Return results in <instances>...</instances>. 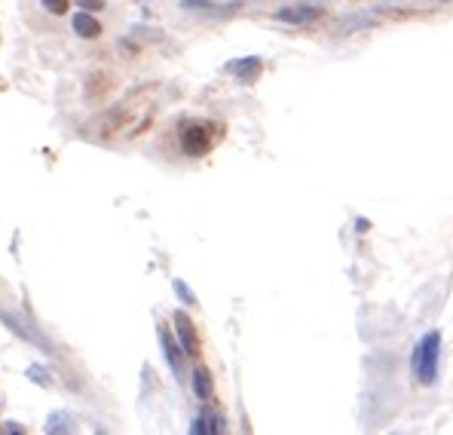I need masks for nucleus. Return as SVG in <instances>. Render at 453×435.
Instances as JSON below:
<instances>
[{
    "mask_svg": "<svg viewBox=\"0 0 453 435\" xmlns=\"http://www.w3.org/2000/svg\"><path fill=\"white\" fill-rule=\"evenodd\" d=\"M74 3L80 6V10H101L104 0H74Z\"/></svg>",
    "mask_w": 453,
    "mask_h": 435,
    "instance_id": "f8f14e48",
    "label": "nucleus"
},
{
    "mask_svg": "<svg viewBox=\"0 0 453 435\" xmlns=\"http://www.w3.org/2000/svg\"><path fill=\"white\" fill-rule=\"evenodd\" d=\"M438 353H441V334L432 331L413 349V374H417L419 384H435L438 377Z\"/></svg>",
    "mask_w": 453,
    "mask_h": 435,
    "instance_id": "f257e3e1",
    "label": "nucleus"
},
{
    "mask_svg": "<svg viewBox=\"0 0 453 435\" xmlns=\"http://www.w3.org/2000/svg\"><path fill=\"white\" fill-rule=\"evenodd\" d=\"M193 390L199 399H208L212 395V377H208V371L206 368H196V374H193Z\"/></svg>",
    "mask_w": 453,
    "mask_h": 435,
    "instance_id": "6e6552de",
    "label": "nucleus"
},
{
    "mask_svg": "<svg viewBox=\"0 0 453 435\" xmlns=\"http://www.w3.org/2000/svg\"><path fill=\"white\" fill-rule=\"evenodd\" d=\"M224 426H221V420L215 417H196L193 426H190V432H221Z\"/></svg>",
    "mask_w": 453,
    "mask_h": 435,
    "instance_id": "1a4fd4ad",
    "label": "nucleus"
},
{
    "mask_svg": "<svg viewBox=\"0 0 453 435\" xmlns=\"http://www.w3.org/2000/svg\"><path fill=\"white\" fill-rule=\"evenodd\" d=\"M49 12H56V16H62V12H68V0H40Z\"/></svg>",
    "mask_w": 453,
    "mask_h": 435,
    "instance_id": "9d476101",
    "label": "nucleus"
},
{
    "mask_svg": "<svg viewBox=\"0 0 453 435\" xmlns=\"http://www.w3.org/2000/svg\"><path fill=\"white\" fill-rule=\"evenodd\" d=\"M227 71L230 74H236L242 83H254L258 80V74H260V58H239V62H233V64H227Z\"/></svg>",
    "mask_w": 453,
    "mask_h": 435,
    "instance_id": "7ed1b4c3",
    "label": "nucleus"
},
{
    "mask_svg": "<svg viewBox=\"0 0 453 435\" xmlns=\"http://www.w3.org/2000/svg\"><path fill=\"white\" fill-rule=\"evenodd\" d=\"M215 141H218V132H215V126H208V123H187L181 132V148L190 156H202L206 150L215 148Z\"/></svg>",
    "mask_w": 453,
    "mask_h": 435,
    "instance_id": "f03ea898",
    "label": "nucleus"
},
{
    "mask_svg": "<svg viewBox=\"0 0 453 435\" xmlns=\"http://www.w3.org/2000/svg\"><path fill=\"white\" fill-rule=\"evenodd\" d=\"M74 31L80 37H86V40H92V37L101 34V25H98V19H92L89 12H77V16H74Z\"/></svg>",
    "mask_w": 453,
    "mask_h": 435,
    "instance_id": "423d86ee",
    "label": "nucleus"
},
{
    "mask_svg": "<svg viewBox=\"0 0 453 435\" xmlns=\"http://www.w3.org/2000/svg\"><path fill=\"white\" fill-rule=\"evenodd\" d=\"M175 292H178V298L184 301V304H196V298H193V294H190V288L184 285L181 279H175Z\"/></svg>",
    "mask_w": 453,
    "mask_h": 435,
    "instance_id": "9b49d317",
    "label": "nucleus"
},
{
    "mask_svg": "<svg viewBox=\"0 0 453 435\" xmlns=\"http://www.w3.org/2000/svg\"><path fill=\"white\" fill-rule=\"evenodd\" d=\"M316 16H319L316 6H288V10L276 12V19H282V22H313Z\"/></svg>",
    "mask_w": 453,
    "mask_h": 435,
    "instance_id": "39448f33",
    "label": "nucleus"
},
{
    "mask_svg": "<svg viewBox=\"0 0 453 435\" xmlns=\"http://www.w3.org/2000/svg\"><path fill=\"white\" fill-rule=\"evenodd\" d=\"M160 340H162V349H166L169 365L175 368V374H181V349L175 346V340L169 338V331H160Z\"/></svg>",
    "mask_w": 453,
    "mask_h": 435,
    "instance_id": "0eeeda50",
    "label": "nucleus"
},
{
    "mask_svg": "<svg viewBox=\"0 0 453 435\" xmlns=\"http://www.w3.org/2000/svg\"><path fill=\"white\" fill-rule=\"evenodd\" d=\"M175 325H178V334H181L184 353H187V355H196V349H199V344H196V334H193V322H190L184 313H175Z\"/></svg>",
    "mask_w": 453,
    "mask_h": 435,
    "instance_id": "20e7f679",
    "label": "nucleus"
}]
</instances>
